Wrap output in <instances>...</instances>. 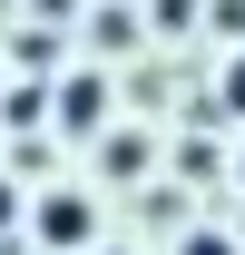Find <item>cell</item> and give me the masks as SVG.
Masks as SVG:
<instances>
[{
  "mask_svg": "<svg viewBox=\"0 0 245 255\" xmlns=\"http://www.w3.org/2000/svg\"><path fill=\"white\" fill-rule=\"evenodd\" d=\"M137 167H147V137H127V128H118V137H108V177H137Z\"/></svg>",
  "mask_w": 245,
  "mask_h": 255,
  "instance_id": "cell-4",
  "label": "cell"
},
{
  "mask_svg": "<svg viewBox=\"0 0 245 255\" xmlns=\"http://www.w3.org/2000/svg\"><path fill=\"white\" fill-rule=\"evenodd\" d=\"M30 226H39L49 255H98V206H89L79 187H49V196L30 206Z\"/></svg>",
  "mask_w": 245,
  "mask_h": 255,
  "instance_id": "cell-1",
  "label": "cell"
},
{
  "mask_svg": "<svg viewBox=\"0 0 245 255\" xmlns=\"http://www.w3.org/2000/svg\"><path fill=\"white\" fill-rule=\"evenodd\" d=\"M177 255H245V246L226 236V226H186V236H177Z\"/></svg>",
  "mask_w": 245,
  "mask_h": 255,
  "instance_id": "cell-3",
  "label": "cell"
},
{
  "mask_svg": "<svg viewBox=\"0 0 245 255\" xmlns=\"http://www.w3.org/2000/svg\"><path fill=\"white\" fill-rule=\"evenodd\" d=\"M236 177H245V157H236Z\"/></svg>",
  "mask_w": 245,
  "mask_h": 255,
  "instance_id": "cell-7",
  "label": "cell"
},
{
  "mask_svg": "<svg viewBox=\"0 0 245 255\" xmlns=\"http://www.w3.org/2000/svg\"><path fill=\"white\" fill-rule=\"evenodd\" d=\"M98 255H127V246H98Z\"/></svg>",
  "mask_w": 245,
  "mask_h": 255,
  "instance_id": "cell-6",
  "label": "cell"
},
{
  "mask_svg": "<svg viewBox=\"0 0 245 255\" xmlns=\"http://www.w3.org/2000/svg\"><path fill=\"white\" fill-rule=\"evenodd\" d=\"M98 118H108V79H89V69H79V79L59 89V128H69V137H89Z\"/></svg>",
  "mask_w": 245,
  "mask_h": 255,
  "instance_id": "cell-2",
  "label": "cell"
},
{
  "mask_svg": "<svg viewBox=\"0 0 245 255\" xmlns=\"http://www.w3.org/2000/svg\"><path fill=\"white\" fill-rule=\"evenodd\" d=\"M216 98H226V108L245 118V59H226V79H216Z\"/></svg>",
  "mask_w": 245,
  "mask_h": 255,
  "instance_id": "cell-5",
  "label": "cell"
}]
</instances>
